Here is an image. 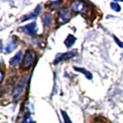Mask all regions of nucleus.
Segmentation results:
<instances>
[{"label": "nucleus", "mask_w": 123, "mask_h": 123, "mask_svg": "<svg viewBox=\"0 0 123 123\" xmlns=\"http://www.w3.org/2000/svg\"><path fill=\"white\" fill-rule=\"evenodd\" d=\"M110 6L111 8L113 9V10H115V11H120V6L117 4V3H116V2H112L110 4Z\"/></svg>", "instance_id": "obj_15"}, {"label": "nucleus", "mask_w": 123, "mask_h": 123, "mask_svg": "<svg viewBox=\"0 0 123 123\" xmlns=\"http://www.w3.org/2000/svg\"><path fill=\"white\" fill-rule=\"evenodd\" d=\"M22 123H35L34 120L31 118L30 115H26L23 118H22Z\"/></svg>", "instance_id": "obj_13"}, {"label": "nucleus", "mask_w": 123, "mask_h": 123, "mask_svg": "<svg viewBox=\"0 0 123 123\" xmlns=\"http://www.w3.org/2000/svg\"><path fill=\"white\" fill-rule=\"evenodd\" d=\"M114 38H115V41L117 42V43H118V45H119L120 47H123V43H121V42H120L119 40H117V37H114Z\"/></svg>", "instance_id": "obj_18"}, {"label": "nucleus", "mask_w": 123, "mask_h": 123, "mask_svg": "<svg viewBox=\"0 0 123 123\" xmlns=\"http://www.w3.org/2000/svg\"><path fill=\"white\" fill-rule=\"evenodd\" d=\"M17 48V42L14 40V39H11V40H9L7 43L6 44V47H5V53H11L12 51Z\"/></svg>", "instance_id": "obj_8"}, {"label": "nucleus", "mask_w": 123, "mask_h": 123, "mask_svg": "<svg viewBox=\"0 0 123 123\" xmlns=\"http://www.w3.org/2000/svg\"><path fill=\"white\" fill-rule=\"evenodd\" d=\"M25 86H26V80L24 79V80H20L19 83L14 88V90H13V92H12L13 100L18 101V99L21 97V95H22V93H23V91H24V89H25Z\"/></svg>", "instance_id": "obj_3"}, {"label": "nucleus", "mask_w": 123, "mask_h": 123, "mask_svg": "<svg viewBox=\"0 0 123 123\" xmlns=\"http://www.w3.org/2000/svg\"><path fill=\"white\" fill-rule=\"evenodd\" d=\"M3 78H4V73L1 72V81H3Z\"/></svg>", "instance_id": "obj_19"}, {"label": "nucleus", "mask_w": 123, "mask_h": 123, "mask_svg": "<svg viewBox=\"0 0 123 123\" xmlns=\"http://www.w3.org/2000/svg\"><path fill=\"white\" fill-rule=\"evenodd\" d=\"M70 9L77 13H85L88 9V5L83 1H75L71 3Z\"/></svg>", "instance_id": "obj_4"}, {"label": "nucleus", "mask_w": 123, "mask_h": 123, "mask_svg": "<svg viewBox=\"0 0 123 123\" xmlns=\"http://www.w3.org/2000/svg\"><path fill=\"white\" fill-rule=\"evenodd\" d=\"M60 4H61V2H59V1H52V2H50V8L55 9L56 7L60 6Z\"/></svg>", "instance_id": "obj_14"}, {"label": "nucleus", "mask_w": 123, "mask_h": 123, "mask_svg": "<svg viewBox=\"0 0 123 123\" xmlns=\"http://www.w3.org/2000/svg\"><path fill=\"white\" fill-rule=\"evenodd\" d=\"M21 59H23V58H22V52L19 51V52H18V53L10 59L9 63H10L11 66H17L18 64H19V62L21 61Z\"/></svg>", "instance_id": "obj_9"}, {"label": "nucleus", "mask_w": 123, "mask_h": 123, "mask_svg": "<svg viewBox=\"0 0 123 123\" xmlns=\"http://www.w3.org/2000/svg\"><path fill=\"white\" fill-rule=\"evenodd\" d=\"M76 51H71V52H68V53H65V54H59L57 55L56 58L55 60V64H56L57 62L62 61V60H66V59H69L71 57H73L74 55H76Z\"/></svg>", "instance_id": "obj_6"}, {"label": "nucleus", "mask_w": 123, "mask_h": 123, "mask_svg": "<svg viewBox=\"0 0 123 123\" xmlns=\"http://www.w3.org/2000/svg\"><path fill=\"white\" fill-rule=\"evenodd\" d=\"M62 113V116H63V118H64V121H65V123H72L71 122V120H70V118L68 117V114L65 112V111H61Z\"/></svg>", "instance_id": "obj_16"}, {"label": "nucleus", "mask_w": 123, "mask_h": 123, "mask_svg": "<svg viewBox=\"0 0 123 123\" xmlns=\"http://www.w3.org/2000/svg\"><path fill=\"white\" fill-rule=\"evenodd\" d=\"M93 123H106V121H105V119H102V118H96L93 121Z\"/></svg>", "instance_id": "obj_17"}, {"label": "nucleus", "mask_w": 123, "mask_h": 123, "mask_svg": "<svg viewBox=\"0 0 123 123\" xmlns=\"http://www.w3.org/2000/svg\"><path fill=\"white\" fill-rule=\"evenodd\" d=\"M36 58V54L34 51L32 50H27V52L25 53L24 56H23V60H22V68L24 69H28L30 68L32 63L34 62Z\"/></svg>", "instance_id": "obj_1"}, {"label": "nucleus", "mask_w": 123, "mask_h": 123, "mask_svg": "<svg viewBox=\"0 0 123 123\" xmlns=\"http://www.w3.org/2000/svg\"><path fill=\"white\" fill-rule=\"evenodd\" d=\"M75 41H76V38L73 36V35H71V34H68V37L66 38V40H65V45L69 48V47H71L72 46V44L75 43Z\"/></svg>", "instance_id": "obj_11"}, {"label": "nucleus", "mask_w": 123, "mask_h": 123, "mask_svg": "<svg viewBox=\"0 0 123 123\" xmlns=\"http://www.w3.org/2000/svg\"><path fill=\"white\" fill-rule=\"evenodd\" d=\"M41 9H42L41 6H36V8H35L32 12L30 13V14H28V15H25L23 18H20V21H25V20H29V19H31V18H36L37 16L39 15V13L41 12Z\"/></svg>", "instance_id": "obj_7"}, {"label": "nucleus", "mask_w": 123, "mask_h": 123, "mask_svg": "<svg viewBox=\"0 0 123 123\" xmlns=\"http://www.w3.org/2000/svg\"><path fill=\"white\" fill-rule=\"evenodd\" d=\"M71 17H72V14L68 8L62 7L59 9V11L57 13V21L59 24H64V23L68 22Z\"/></svg>", "instance_id": "obj_2"}, {"label": "nucleus", "mask_w": 123, "mask_h": 123, "mask_svg": "<svg viewBox=\"0 0 123 123\" xmlns=\"http://www.w3.org/2000/svg\"><path fill=\"white\" fill-rule=\"evenodd\" d=\"M22 31H24L25 33L29 34V35H34L37 32V24L36 22H31V23H29V24L25 25L21 28Z\"/></svg>", "instance_id": "obj_5"}, {"label": "nucleus", "mask_w": 123, "mask_h": 123, "mask_svg": "<svg viewBox=\"0 0 123 123\" xmlns=\"http://www.w3.org/2000/svg\"><path fill=\"white\" fill-rule=\"evenodd\" d=\"M75 70H77V71H80L81 73H83L85 76H86L87 79H90V80H92V73L91 72H89V71H87L86 69H84V68H74Z\"/></svg>", "instance_id": "obj_12"}, {"label": "nucleus", "mask_w": 123, "mask_h": 123, "mask_svg": "<svg viewBox=\"0 0 123 123\" xmlns=\"http://www.w3.org/2000/svg\"><path fill=\"white\" fill-rule=\"evenodd\" d=\"M42 19H43V23L44 26H49V25L52 23V19H53V18H52V15H51V14L46 13V14H44V15L43 16Z\"/></svg>", "instance_id": "obj_10"}]
</instances>
